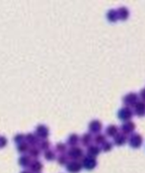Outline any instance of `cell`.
<instances>
[{"instance_id": "obj_1", "label": "cell", "mask_w": 145, "mask_h": 173, "mask_svg": "<svg viewBox=\"0 0 145 173\" xmlns=\"http://www.w3.org/2000/svg\"><path fill=\"white\" fill-rule=\"evenodd\" d=\"M67 156L70 158L71 160H79V161H80V159L84 157V149L77 145L70 146L67 149Z\"/></svg>"}, {"instance_id": "obj_2", "label": "cell", "mask_w": 145, "mask_h": 173, "mask_svg": "<svg viewBox=\"0 0 145 173\" xmlns=\"http://www.w3.org/2000/svg\"><path fill=\"white\" fill-rule=\"evenodd\" d=\"M81 163L83 167L87 168L88 170H91L97 165V160L95 157H92L89 155H84V157L81 160Z\"/></svg>"}, {"instance_id": "obj_3", "label": "cell", "mask_w": 145, "mask_h": 173, "mask_svg": "<svg viewBox=\"0 0 145 173\" xmlns=\"http://www.w3.org/2000/svg\"><path fill=\"white\" fill-rule=\"evenodd\" d=\"M35 135L38 138H47L49 136V128L47 125L39 123L35 127Z\"/></svg>"}, {"instance_id": "obj_4", "label": "cell", "mask_w": 145, "mask_h": 173, "mask_svg": "<svg viewBox=\"0 0 145 173\" xmlns=\"http://www.w3.org/2000/svg\"><path fill=\"white\" fill-rule=\"evenodd\" d=\"M117 116L118 118L122 119V120H130L131 117L133 116V110L128 107V106H122L121 108L118 109Z\"/></svg>"}, {"instance_id": "obj_5", "label": "cell", "mask_w": 145, "mask_h": 173, "mask_svg": "<svg viewBox=\"0 0 145 173\" xmlns=\"http://www.w3.org/2000/svg\"><path fill=\"white\" fill-rule=\"evenodd\" d=\"M65 165H67V170L70 173H78L83 168L82 163L79 160H70Z\"/></svg>"}, {"instance_id": "obj_6", "label": "cell", "mask_w": 145, "mask_h": 173, "mask_svg": "<svg viewBox=\"0 0 145 173\" xmlns=\"http://www.w3.org/2000/svg\"><path fill=\"white\" fill-rule=\"evenodd\" d=\"M143 142V138L141 136V134L137 132H133L129 137V142L131 144L132 147L134 148H137L142 144Z\"/></svg>"}, {"instance_id": "obj_7", "label": "cell", "mask_w": 145, "mask_h": 173, "mask_svg": "<svg viewBox=\"0 0 145 173\" xmlns=\"http://www.w3.org/2000/svg\"><path fill=\"white\" fill-rule=\"evenodd\" d=\"M138 100V94L135 91H130L123 96V103L125 106H133Z\"/></svg>"}, {"instance_id": "obj_8", "label": "cell", "mask_w": 145, "mask_h": 173, "mask_svg": "<svg viewBox=\"0 0 145 173\" xmlns=\"http://www.w3.org/2000/svg\"><path fill=\"white\" fill-rule=\"evenodd\" d=\"M136 129V124L133 120H126L124 123H122V125L120 126V130H121V133L124 135H129V134H132Z\"/></svg>"}, {"instance_id": "obj_9", "label": "cell", "mask_w": 145, "mask_h": 173, "mask_svg": "<svg viewBox=\"0 0 145 173\" xmlns=\"http://www.w3.org/2000/svg\"><path fill=\"white\" fill-rule=\"evenodd\" d=\"M102 127H103V124L100 119L94 118V119H91L89 122V130L92 133H95V134L96 133H99Z\"/></svg>"}, {"instance_id": "obj_10", "label": "cell", "mask_w": 145, "mask_h": 173, "mask_svg": "<svg viewBox=\"0 0 145 173\" xmlns=\"http://www.w3.org/2000/svg\"><path fill=\"white\" fill-rule=\"evenodd\" d=\"M29 168H30V171L32 173L33 172L39 173L43 168V164L38 159H33L30 163V164H29Z\"/></svg>"}, {"instance_id": "obj_11", "label": "cell", "mask_w": 145, "mask_h": 173, "mask_svg": "<svg viewBox=\"0 0 145 173\" xmlns=\"http://www.w3.org/2000/svg\"><path fill=\"white\" fill-rule=\"evenodd\" d=\"M101 152V147L96 143H90L87 146V155L95 157Z\"/></svg>"}, {"instance_id": "obj_12", "label": "cell", "mask_w": 145, "mask_h": 173, "mask_svg": "<svg viewBox=\"0 0 145 173\" xmlns=\"http://www.w3.org/2000/svg\"><path fill=\"white\" fill-rule=\"evenodd\" d=\"M116 13H117V17L119 19H122V20L127 19L130 16V11L126 6H120V7H118V9L116 10Z\"/></svg>"}, {"instance_id": "obj_13", "label": "cell", "mask_w": 145, "mask_h": 173, "mask_svg": "<svg viewBox=\"0 0 145 173\" xmlns=\"http://www.w3.org/2000/svg\"><path fill=\"white\" fill-rule=\"evenodd\" d=\"M92 138H93V137H92V135L90 134V132H85V133H84V134L80 138H79V141L82 142L83 145L88 146L89 144L91 143Z\"/></svg>"}, {"instance_id": "obj_14", "label": "cell", "mask_w": 145, "mask_h": 173, "mask_svg": "<svg viewBox=\"0 0 145 173\" xmlns=\"http://www.w3.org/2000/svg\"><path fill=\"white\" fill-rule=\"evenodd\" d=\"M25 142L29 143V144H32V145H35L37 143H38V138L35 135V133H32V132H29L27 134H25Z\"/></svg>"}, {"instance_id": "obj_15", "label": "cell", "mask_w": 145, "mask_h": 173, "mask_svg": "<svg viewBox=\"0 0 145 173\" xmlns=\"http://www.w3.org/2000/svg\"><path fill=\"white\" fill-rule=\"evenodd\" d=\"M135 112L137 116H142L144 114V101L143 100H137L134 105Z\"/></svg>"}, {"instance_id": "obj_16", "label": "cell", "mask_w": 145, "mask_h": 173, "mask_svg": "<svg viewBox=\"0 0 145 173\" xmlns=\"http://www.w3.org/2000/svg\"><path fill=\"white\" fill-rule=\"evenodd\" d=\"M31 161H32V159L28 154H21L18 158V164L20 165H22V166H24V167H26V166H29Z\"/></svg>"}, {"instance_id": "obj_17", "label": "cell", "mask_w": 145, "mask_h": 173, "mask_svg": "<svg viewBox=\"0 0 145 173\" xmlns=\"http://www.w3.org/2000/svg\"><path fill=\"white\" fill-rule=\"evenodd\" d=\"M39 154H41V149L38 148V146H37V144L30 145V147L28 149V155L31 158L37 159L39 156Z\"/></svg>"}, {"instance_id": "obj_18", "label": "cell", "mask_w": 145, "mask_h": 173, "mask_svg": "<svg viewBox=\"0 0 145 173\" xmlns=\"http://www.w3.org/2000/svg\"><path fill=\"white\" fill-rule=\"evenodd\" d=\"M127 141V136L126 135H124L122 134V133H117V134L114 137V142L115 144L117 145H122L124 144L125 142H126Z\"/></svg>"}, {"instance_id": "obj_19", "label": "cell", "mask_w": 145, "mask_h": 173, "mask_svg": "<svg viewBox=\"0 0 145 173\" xmlns=\"http://www.w3.org/2000/svg\"><path fill=\"white\" fill-rule=\"evenodd\" d=\"M79 135L77 133H71V134L68 135L67 138V144H69L70 146H74L77 145L78 142H79Z\"/></svg>"}, {"instance_id": "obj_20", "label": "cell", "mask_w": 145, "mask_h": 173, "mask_svg": "<svg viewBox=\"0 0 145 173\" xmlns=\"http://www.w3.org/2000/svg\"><path fill=\"white\" fill-rule=\"evenodd\" d=\"M117 133H118V127H117V125H115L114 123L109 124L106 127V134L110 137H114Z\"/></svg>"}, {"instance_id": "obj_21", "label": "cell", "mask_w": 145, "mask_h": 173, "mask_svg": "<svg viewBox=\"0 0 145 173\" xmlns=\"http://www.w3.org/2000/svg\"><path fill=\"white\" fill-rule=\"evenodd\" d=\"M106 17H107V18L109 19V20L111 21V22H114V21H116L117 19H118L116 10L114 9V8H111V9L108 10L107 14H106Z\"/></svg>"}, {"instance_id": "obj_22", "label": "cell", "mask_w": 145, "mask_h": 173, "mask_svg": "<svg viewBox=\"0 0 145 173\" xmlns=\"http://www.w3.org/2000/svg\"><path fill=\"white\" fill-rule=\"evenodd\" d=\"M92 141H94V142L96 144H100V143H103L105 141H107L106 139V135L103 134V133H96L95 136L92 138Z\"/></svg>"}, {"instance_id": "obj_23", "label": "cell", "mask_w": 145, "mask_h": 173, "mask_svg": "<svg viewBox=\"0 0 145 173\" xmlns=\"http://www.w3.org/2000/svg\"><path fill=\"white\" fill-rule=\"evenodd\" d=\"M29 147H30V144L27 143L25 141L18 142L17 145H16L17 151H18V152H20V153H25V152H27L28 149H29Z\"/></svg>"}, {"instance_id": "obj_24", "label": "cell", "mask_w": 145, "mask_h": 173, "mask_svg": "<svg viewBox=\"0 0 145 173\" xmlns=\"http://www.w3.org/2000/svg\"><path fill=\"white\" fill-rule=\"evenodd\" d=\"M51 143L48 138H42L38 142V148L42 150H47L50 148Z\"/></svg>"}, {"instance_id": "obj_25", "label": "cell", "mask_w": 145, "mask_h": 173, "mask_svg": "<svg viewBox=\"0 0 145 173\" xmlns=\"http://www.w3.org/2000/svg\"><path fill=\"white\" fill-rule=\"evenodd\" d=\"M67 144L63 142H58L55 144V150L60 153V154L64 153L65 151H67Z\"/></svg>"}, {"instance_id": "obj_26", "label": "cell", "mask_w": 145, "mask_h": 173, "mask_svg": "<svg viewBox=\"0 0 145 173\" xmlns=\"http://www.w3.org/2000/svg\"><path fill=\"white\" fill-rule=\"evenodd\" d=\"M44 158L48 161H51V160H54L56 158V153L54 150L52 149H47V150H44V154H43Z\"/></svg>"}, {"instance_id": "obj_27", "label": "cell", "mask_w": 145, "mask_h": 173, "mask_svg": "<svg viewBox=\"0 0 145 173\" xmlns=\"http://www.w3.org/2000/svg\"><path fill=\"white\" fill-rule=\"evenodd\" d=\"M57 162L60 164H67V163L68 162V157L64 153L59 154V156L57 157Z\"/></svg>"}, {"instance_id": "obj_28", "label": "cell", "mask_w": 145, "mask_h": 173, "mask_svg": "<svg viewBox=\"0 0 145 173\" xmlns=\"http://www.w3.org/2000/svg\"><path fill=\"white\" fill-rule=\"evenodd\" d=\"M113 142H110V141H105L103 143H102V146H100L101 147V150H104V151H110L111 148H113Z\"/></svg>"}, {"instance_id": "obj_29", "label": "cell", "mask_w": 145, "mask_h": 173, "mask_svg": "<svg viewBox=\"0 0 145 173\" xmlns=\"http://www.w3.org/2000/svg\"><path fill=\"white\" fill-rule=\"evenodd\" d=\"M24 138H25V134H23V133H21V132L16 133V134L14 136V139L17 143L20 142H23Z\"/></svg>"}, {"instance_id": "obj_30", "label": "cell", "mask_w": 145, "mask_h": 173, "mask_svg": "<svg viewBox=\"0 0 145 173\" xmlns=\"http://www.w3.org/2000/svg\"><path fill=\"white\" fill-rule=\"evenodd\" d=\"M8 143V139L5 136L0 135V148H3L4 146H6V144Z\"/></svg>"}, {"instance_id": "obj_31", "label": "cell", "mask_w": 145, "mask_h": 173, "mask_svg": "<svg viewBox=\"0 0 145 173\" xmlns=\"http://www.w3.org/2000/svg\"><path fill=\"white\" fill-rule=\"evenodd\" d=\"M144 92H145V90H144V88H142V89L140 90V95L141 100H143V99H144Z\"/></svg>"}, {"instance_id": "obj_32", "label": "cell", "mask_w": 145, "mask_h": 173, "mask_svg": "<svg viewBox=\"0 0 145 173\" xmlns=\"http://www.w3.org/2000/svg\"><path fill=\"white\" fill-rule=\"evenodd\" d=\"M20 173H32L30 170H28V169H24V170H22Z\"/></svg>"}]
</instances>
